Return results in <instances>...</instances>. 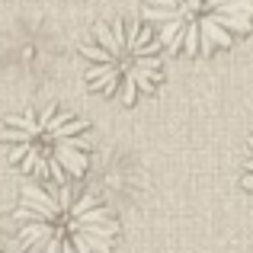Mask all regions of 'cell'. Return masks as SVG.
<instances>
[{"mask_svg": "<svg viewBox=\"0 0 253 253\" xmlns=\"http://www.w3.org/2000/svg\"><path fill=\"white\" fill-rule=\"evenodd\" d=\"M23 253H112V209L77 183H26L13 211Z\"/></svg>", "mask_w": 253, "mask_h": 253, "instance_id": "6da1fadb", "label": "cell"}, {"mask_svg": "<svg viewBox=\"0 0 253 253\" xmlns=\"http://www.w3.org/2000/svg\"><path fill=\"white\" fill-rule=\"evenodd\" d=\"M0 144L6 161L39 183H81L93 157L86 122L58 103L3 116Z\"/></svg>", "mask_w": 253, "mask_h": 253, "instance_id": "7a4b0ae2", "label": "cell"}, {"mask_svg": "<svg viewBox=\"0 0 253 253\" xmlns=\"http://www.w3.org/2000/svg\"><path fill=\"white\" fill-rule=\"evenodd\" d=\"M161 48L157 32L141 19L96 23L81 45L86 90L122 106H135L141 96L157 93L164 81Z\"/></svg>", "mask_w": 253, "mask_h": 253, "instance_id": "3957f363", "label": "cell"}, {"mask_svg": "<svg viewBox=\"0 0 253 253\" xmlns=\"http://www.w3.org/2000/svg\"><path fill=\"white\" fill-rule=\"evenodd\" d=\"M144 23L179 58H209L253 29V0H144Z\"/></svg>", "mask_w": 253, "mask_h": 253, "instance_id": "277c9868", "label": "cell"}, {"mask_svg": "<svg viewBox=\"0 0 253 253\" xmlns=\"http://www.w3.org/2000/svg\"><path fill=\"white\" fill-rule=\"evenodd\" d=\"M55 58H58V42L29 19L10 26L6 36H0V68L3 71L32 74V71L51 64Z\"/></svg>", "mask_w": 253, "mask_h": 253, "instance_id": "5b68a950", "label": "cell"}, {"mask_svg": "<svg viewBox=\"0 0 253 253\" xmlns=\"http://www.w3.org/2000/svg\"><path fill=\"white\" fill-rule=\"evenodd\" d=\"M241 186L253 196V135L247 138V157H244V170H241Z\"/></svg>", "mask_w": 253, "mask_h": 253, "instance_id": "8992f818", "label": "cell"}, {"mask_svg": "<svg viewBox=\"0 0 253 253\" xmlns=\"http://www.w3.org/2000/svg\"><path fill=\"white\" fill-rule=\"evenodd\" d=\"M0 253H3V247H0Z\"/></svg>", "mask_w": 253, "mask_h": 253, "instance_id": "52a82bcc", "label": "cell"}]
</instances>
